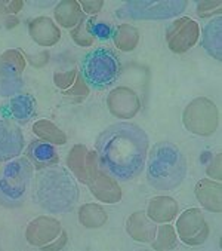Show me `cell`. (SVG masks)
Segmentation results:
<instances>
[{
	"mask_svg": "<svg viewBox=\"0 0 222 251\" xmlns=\"http://www.w3.org/2000/svg\"><path fill=\"white\" fill-rule=\"evenodd\" d=\"M95 149L104 173L119 181H129L145 168L148 135L135 124L120 122L108 126L98 135Z\"/></svg>",
	"mask_w": 222,
	"mask_h": 251,
	"instance_id": "obj_1",
	"label": "cell"
},
{
	"mask_svg": "<svg viewBox=\"0 0 222 251\" xmlns=\"http://www.w3.org/2000/svg\"><path fill=\"white\" fill-rule=\"evenodd\" d=\"M34 202L53 214L74 210L79 201V187L74 177L63 167H49L36 176L33 189Z\"/></svg>",
	"mask_w": 222,
	"mask_h": 251,
	"instance_id": "obj_2",
	"label": "cell"
},
{
	"mask_svg": "<svg viewBox=\"0 0 222 251\" xmlns=\"http://www.w3.org/2000/svg\"><path fill=\"white\" fill-rule=\"evenodd\" d=\"M147 158V180L153 189L174 190L185 180L187 159L175 144L160 141L153 146Z\"/></svg>",
	"mask_w": 222,
	"mask_h": 251,
	"instance_id": "obj_3",
	"label": "cell"
},
{
	"mask_svg": "<svg viewBox=\"0 0 222 251\" xmlns=\"http://www.w3.org/2000/svg\"><path fill=\"white\" fill-rule=\"evenodd\" d=\"M80 72L86 85L95 91H102L119 79L122 63L119 55L110 48H95L83 57Z\"/></svg>",
	"mask_w": 222,
	"mask_h": 251,
	"instance_id": "obj_4",
	"label": "cell"
},
{
	"mask_svg": "<svg viewBox=\"0 0 222 251\" xmlns=\"http://www.w3.org/2000/svg\"><path fill=\"white\" fill-rule=\"evenodd\" d=\"M33 164L27 158H15L8 162L0 174V204L20 205L33 180Z\"/></svg>",
	"mask_w": 222,
	"mask_h": 251,
	"instance_id": "obj_5",
	"label": "cell"
},
{
	"mask_svg": "<svg viewBox=\"0 0 222 251\" xmlns=\"http://www.w3.org/2000/svg\"><path fill=\"white\" fill-rule=\"evenodd\" d=\"M185 0H132L125 3L116 15L125 20L161 21L175 18L187 9Z\"/></svg>",
	"mask_w": 222,
	"mask_h": 251,
	"instance_id": "obj_6",
	"label": "cell"
},
{
	"mask_svg": "<svg viewBox=\"0 0 222 251\" xmlns=\"http://www.w3.org/2000/svg\"><path fill=\"white\" fill-rule=\"evenodd\" d=\"M182 122L190 132L201 137H209L216 131L219 124L218 107L209 98H196L185 107Z\"/></svg>",
	"mask_w": 222,
	"mask_h": 251,
	"instance_id": "obj_7",
	"label": "cell"
},
{
	"mask_svg": "<svg viewBox=\"0 0 222 251\" xmlns=\"http://www.w3.org/2000/svg\"><path fill=\"white\" fill-rule=\"evenodd\" d=\"M25 69V60L18 49H9L0 57V95L12 97L22 88L21 73Z\"/></svg>",
	"mask_w": 222,
	"mask_h": 251,
	"instance_id": "obj_8",
	"label": "cell"
},
{
	"mask_svg": "<svg viewBox=\"0 0 222 251\" xmlns=\"http://www.w3.org/2000/svg\"><path fill=\"white\" fill-rule=\"evenodd\" d=\"M200 37V27L197 21L184 17L175 20L166 30V42L172 52L184 54L197 43Z\"/></svg>",
	"mask_w": 222,
	"mask_h": 251,
	"instance_id": "obj_9",
	"label": "cell"
},
{
	"mask_svg": "<svg viewBox=\"0 0 222 251\" xmlns=\"http://www.w3.org/2000/svg\"><path fill=\"white\" fill-rule=\"evenodd\" d=\"M179 239L190 247L203 244L209 236V226L199 208L185 210L177 222Z\"/></svg>",
	"mask_w": 222,
	"mask_h": 251,
	"instance_id": "obj_10",
	"label": "cell"
},
{
	"mask_svg": "<svg viewBox=\"0 0 222 251\" xmlns=\"http://www.w3.org/2000/svg\"><path fill=\"white\" fill-rule=\"evenodd\" d=\"M24 150V134L11 118L0 116V162H8Z\"/></svg>",
	"mask_w": 222,
	"mask_h": 251,
	"instance_id": "obj_11",
	"label": "cell"
},
{
	"mask_svg": "<svg viewBox=\"0 0 222 251\" xmlns=\"http://www.w3.org/2000/svg\"><path fill=\"white\" fill-rule=\"evenodd\" d=\"M107 106L113 116L120 119H131L139 112L141 101L132 89L120 86L110 92L107 98Z\"/></svg>",
	"mask_w": 222,
	"mask_h": 251,
	"instance_id": "obj_12",
	"label": "cell"
},
{
	"mask_svg": "<svg viewBox=\"0 0 222 251\" xmlns=\"http://www.w3.org/2000/svg\"><path fill=\"white\" fill-rule=\"evenodd\" d=\"M67 164L70 170L73 171V174L85 184H89V181L98 173L96 153L89 152L82 144H77L73 147V150L68 153Z\"/></svg>",
	"mask_w": 222,
	"mask_h": 251,
	"instance_id": "obj_13",
	"label": "cell"
},
{
	"mask_svg": "<svg viewBox=\"0 0 222 251\" xmlns=\"http://www.w3.org/2000/svg\"><path fill=\"white\" fill-rule=\"evenodd\" d=\"M61 225L57 219L40 216L30 222L25 230L27 241L34 247H44L61 235Z\"/></svg>",
	"mask_w": 222,
	"mask_h": 251,
	"instance_id": "obj_14",
	"label": "cell"
},
{
	"mask_svg": "<svg viewBox=\"0 0 222 251\" xmlns=\"http://www.w3.org/2000/svg\"><path fill=\"white\" fill-rule=\"evenodd\" d=\"M28 33L31 39L40 46H53L61 39L60 27L49 17H37L28 23Z\"/></svg>",
	"mask_w": 222,
	"mask_h": 251,
	"instance_id": "obj_15",
	"label": "cell"
},
{
	"mask_svg": "<svg viewBox=\"0 0 222 251\" xmlns=\"http://www.w3.org/2000/svg\"><path fill=\"white\" fill-rule=\"evenodd\" d=\"M90 192L105 204H116L122 199V189L119 187L116 178L98 171L95 177L89 181Z\"/></svg>",
	"mask_w": 222,
	"mask_h": 251,
	"instance_id": "obj_16",
	"label": "cell"
},
{
	"mask_svg": "<svg viewBox=\"0 0 222 251\" xmlns=\"http://www.w3.org/2000/svg\"><path fill=\"white\" fill-rule=\"evenodd\" d=\"M27 159L36 170H44L60 162V155L47 141H33L27 149Z\"/></svg>",
	"mask_w": 222,
	"mask_h": 251,
	"instance_id": "obj_17",
	"label": "cell"
},
{
	"mask_svg": "<svg viewBox=\"0 0 222 251\" xmlns=\"http://www.w3.org/2000/svg\"><path fill=\"white\" fill-rule=\"evenodd\" d=\"M126 230L131 238L138 242H151L155 236L157 226L145 213H133L126 222Z\"/></svg>",
	"mask_w": 222,
	"mask_h": 251,
	"instance_id": "obj_18",
	"label": "cell"
},
{
	"mask_svg": "<svg viewBox=\"0 0 222 251\" xmlns=\"http://www.w3.org/2000/svg\"><path fill=\"white\" fill-rule=\"evenodd\" d=\"M179 205L174 198L169 196H157L148 202L147 216L157 223L172 222L178 214Z\"/></svg>",
	"mask_w": 222,
	"mask_h": 251,
	"instance_id": "obj_19",
	"label": "cell"
},
{
	"mask_svg": "<svg viewBox=\"0 0 222 251\" xmlns=\"http://www.w3.org/2000/svg\"><path fill=\"white\" fill-rule=\"evenodd\" d=\"M221 183L203 178L196 186V196L203 208L212 213H221Z\"/></svg>",
	"mask_w": 222,
	"mask_h": 251,
	"instance_id": "obj_20",
	"label": "cell"
},
{
	"mask_svg": "<svg viewBox=\"0 0 222 251\" xmlns=\"http://www.w3.org/2000/svg\"><path fill=\"white\" fill-rule=\"evenodd\" d=\"M201 46L204 51L215 60L222 58V20L221 17L209 21L203 28Z\"/></svg>",
	"mask_w": 222,
	"mask_h": 251,
	"instance_id": "obj_21",
	"label": "cell"
},
{
	"mask_svg": "<svg viewBox=\"0 0 222 251\" xmlns=\"http://www.w3.org/2000/svg\"><path fill=\"white\" fill-rule=\"evenodd\" d=\"M11 118L18 122H28L36 116L37 112V101L30 94H17L12 97L8 106Z\"/></svg>",
	"mask_w": 222,
	"mask_h": 251,
	"instance_id": "obj_22",
	"label": "cell"
},
{
	"mask_svg": "<svg viewBox=\"0 0 222 251\" xmlns=\"http://www.w3.org/2000/svg\"><path fill=\"white\" fill-rule=\"evenodd\" d=\"M53 14L57 23L64 28H73L82 20H85L83 11L76 0H64V2H60L58 6L55 8Z\"/></svg>",
	"mask_w": 222,
	"mask_h": 251,
	"instance_id": "obj_23",
	"label": "cell"
},
{
	"mask_svg": "<svg viewBox=\"0 0 222 251\" xmlns=\"http://www.w3.org/2000/svg\"><path fill=\"white\" fill-rule=\"evenodd\" d=\"M33 132L42 138L43 141H47L50 144H66L67 143V135L55 125L53 122L47 119H40L33 125Z\"/></svg>",
	"mask_w": 222,
	"mask_h": 251,
	"instance_id": "obj_24",
	"label": "cell"
},
{
	"mask_svg": "<svg viewBox=\"0 0 222 251\" xmlns=\"http://www.w3.org/2000/svg\"><path fill=\"white\" fill-rule=\"evenodd\" d=\"M107 219H108V216L104 211V208L101 205H96V204H85L79 210L80 223L86 227H90V229L104 226Z\"/></svg>",
	"mask_w": 222,
	"mask_h": 251,
	"instance_id": "obj_25",
	"label": "cell"
},
{
	"mask_svg": "<svg viewBox=\"0 0 222 251\" xmlns=\"http://www.w3.org/2000/svg\"><path fill=\"white\" fill-rule=\"evenodd\" d=\"M113 37H114L116 46L125 52H129V51H132V49H135L138 45V40H139L138 30L129 24H120L116 28Z\"/></svg>",
	"mask_w": 222,
	"mask_h": 251,
	"instance_id": "obj_26",
	"label": "cell"
},
{
	"mask_svg": "<svg viewBox=\"0 0 222 251\" xmlns=\"http://www.w3.org/2000/svg\"><path fill=\"white\" fill-rule=\"evenodd\" d=\"M154 250H174L178 244V236L175 233V229L171 225H161L157 232L154 239L151 241Z\"/></svg>",
	"mask_w": 222,
	"mask_h": 251,
	"instance_id": "obj_27",
	"label": "cell"
},
{
	"mask_svg": "<svg viewBox=\"0 0 222 251\" xmlns=\"http://www.w3.org/2000/svg\"><path fill=\"white\" fill-rule=\"evenodd\" d=\"M86 28L89 31V34L93 39L98 40H108L114 36V28L111 27L108 23L101 21L98 18H86Z\"/></svg>",
	"mask_w": 222,
	"mask_h": 251,
	"instance_id": "obj_28",
	"label": "cell"
},
{
	"mask_svg": "<svg viewBox=\"0 0 222 251\" xmlns=\"http://www.w3.org/2000/svg\"><path fill=\"white\" fill-rule=\"evenodd\" d=\"M71 37L79 46H90L93 43V37L89 34V31L86 28V18L82 20L74 27V30H71Z\"/></svg>",
	"mask_w": 222,
	"mask_h": 251,
	"instance_id": "obj_29",
	"label": "cell"
},
{
	"mask_svg": "<svg viewBox=\"0 0 222 251\" xmlns=\"http://www.w3.org/2000/svg\"><path fill=\"white\" fill-rule=\"evenodd\" d=\"M88 94H89V89H88V85H86V82L83 80L82 76H77L74 83H73V86L70 89L64 91V95L71 97L74 101H80V100L88 97Z\"/></svg>",
	"mask_w": 222,
	"mask_h": 251,
	"instance_id": "obj_30",
	"label": "cell"
},
{
	"mask_svg": "<svg viewBox=\"0 0 222 251\" xmlns=\"http://www.w3.org/2000/svg\"><path fill=\"white\" fill-rule=\"evenodd\" d=\"M77 77V72L76 70H71V72H61V73H55L53 76V80H55V85H57L60 89L63 91H67L73 86L74 80Z\"/></svg>",
	"mask_w": 222,
	"mask_h": 251,
	"instance_id": "obj_31",
	"label": "cell"
},
{
	"mask_svg": "<svg viewBox=\"0 0 222 251\" xmlns=\"http://www.w3.org/2000/svg\"><path fill=\"white\" fill-rule=\"evenodd\" d=\"M213 14H221V2H199L197 3V15L201 18H210Z\"/></svg>",
	"mask_w": 222,
	"mask_h": 251,
	"instance_id": "obj_32",
	"label": "cell"
},
{
	"mask_svg": "<svg viewBox=\"0 0 222 251\" xmlns=\"http://www.w3.org/2000/svg\"><path fill=\"white\" fill-rule=\"evenodd\" d=\"M18 24L15 15H11L6 9V3L0 2V28H12Z\"/></svg>",
	"mask_w": 222,
	"mask_h": 251,
	"instance_id": "obj_33",
	"label": "cell"
},
{
	"mask_svg": "<svg viewBox=\"0 0 222 251\" xmlns=\"http://www.w3.org/2000/svg\"><path fill=\"white\" fill-rule=\"evenodd\" d=\"M79 5L82 6V11H85L90 15H95L102 9L104 2L102 0H96V2H88V0H83V2H80Z\"/></svg>",
	"mask_w": 222,
	"mask_h": 251,
	"instance_id": "obj_34",
	"label": "cell"
},
{
	"mask_svg": "<svg viewBox=\"0 0 222 251\" xmlns=\"http://www.w3.org/2000/svg\"><path fill=\"white\" fill-rule=\"evenodd\" d=\"M28 61L34 66V67H43L47 61H49V52H39V54H28Z\"/></svg>",
	"mask_w": 222,
	"mask_h": 251,
	"instance_id": "obj_35",
	"label": "cell"
},
{
	"mask_svg": "<svg viewBox=\"0 0 222 251\" xmlns=\"http://www.w3.org/2000/svg\"><path fill=\"white\" fill-rule=\"evenodd\" d=\"M206 173H207L210 177L216 178V180H219V178H221V155H219V153L215 156V162L212 161V164L207 167Z\"/></svg>",
	"mask_w": 222,
	"mask_h": 251,
	"instance_id": "obj_36",
	"label": "cell"
},
{
	"mask_svg": "<svg viewBox=\"0 0 222 251\" xmlns=\"http://www.w3.org/2000/svg\"><path fill=\"white\" fill-rule=\"evenodd\" d=\"M6 3V9L11 15H15L17 12L21 11V8L24 6L22 2H20V0H15V2H5Z\"/></svg>",
	"mask_w": 222,
	"mask_h": 251,
	"instance_id": "obj_37",
	"label": "cell"
},
{
	"mask_svg": "<svg viewBox=\"0 0 222 251\" xmlns=\"http://www.w3.org/2000/svg\"><path fill=\"white\" fill-rule=\"evenodd\" d=\"M67 242V235L64 232H61V239H58L57 242H55L53 245H46V247H42L43 250H60L66 245Z\"/></svg>",
	"mask_w": 222,
	"mask_h": 251,
	"instance_id": "obj_38",
	"label": "cell"
}]
</instances>
